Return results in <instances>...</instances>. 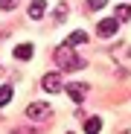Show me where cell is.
Wrapping results in <instances>:
<instances>
[{
	"instance_id": "6da1fadb",
	"label": "cell",
	"mask_w": 131,
	"mask_h": 134,
	"mask_svg": "<svg viewBox=\"0 0 131 134\" xmlns=\"http://www.w3.org/2000/svg\"><path fill=\"white\" fill-rule=\"evenodd\" d=\"M53 61L58 64V70H82V67H84V61L76 55V50L70 47L67 41L58 44V47L53 50Z\"/></svg>"
},
{
	"instance_id": "7a4b0ae2",
	"label": "cell",
	"mask_w": 131,
	"mask_h": 134,
	"mask_svg": "<svg viewBox=\"0 0 131 134\" xmlns=\"http://www.w3.org/2000/svg\"><path fill=\"white\" fill-rule=\"evenodd\" d=\"M111 58L122 67V73H131V47L128 44H114L111 47Z\"/></svg>"
},
{
	"instance_id": "3957f363",
	"label": "cell",
	"mask_w": 131,
	"mask_h": 134,
	"mask_svg": "<svg viewBox=\"0 0 131 134\" xmlns=\"http://www.w3.org/2000/svg\"><path fill=\"white\" fill-rule=\"evenodd\" d=\"M26 117L35 120V122H44L47 117H53V108H50V102H29L26 105Z\"/></svg>"
},
{
	"instance_id": "277c9868",
	"label": "cell",
	"mask_w": 131,
	"mask_h": 134,
	"mask_svg": "<svg viewBox=\"0 0 131 134\" xmlns=\"http://www.w3.org/2000/svg\"><path fill=\"white\" fill-rule=\"evenodd\" d=\"M117 29H119V20L117 18H105V20L96 24V35L99 38H111V35H117Z\"/></svg>"
},
{
	"instance_id": "5b68a950",
	"label": "cell",
	"mask_w": 131,
	"mask_h": 134,
	"mask_svg": "<svg viewBox=\"0 0 131 134\" xmlns=\"http://www.w3.org/2000/svg\"><path fill=\"white\" fill-rule=\"evenodd\" d=\"M87 91H90V87H87L84 82H73V85H67V96H70L73 102H84Z\"/></svg>"
},
{
	"instance_id": "8992f818",
	"label": "cell",
	"mask_w": 131,
	"mask_h": 134,
	"mask_svg": "<svg viewBox=\"0 0 131 134\" xmlns=\"http://www.w3.org/2000/svg\"><path fill=\"white\" fill-rule=\"evenodd\" d=\"M41 87H44L47 93H55V91H61V76H58V73H47V76L41 79Z\"/></svg>"
},
{
	"instance_id": "52a82bcc",
	"label": "cell",
	"mask_w": 131,
	"mask_h": 134,
	"mask_svg": "<svg viewBox=\"0 0 131 134\" xmlns=\"http://www.w3.org/2000/svg\"><path fill=\"white\" fill-rule=\"evenodd\" d=\"M44 12H47V0H32V3H29V18L32 20L44 18Z\"/></svg>"
},
{
	"instance_id": "ba28073f",
	"label": "cell",
	"mask_w": 131,
	"mask_h": 134,
	"mask_svg": "<svg viewBox=\"0 0 131 134\" xmlns=\"http://www.w3.org/2000/svg\"><path fill=\"white\" fill-rule=\"evenodd\" d=\"M32 44H18L15 47V58H20V61H26V58H32Z\"/></svg>"
},
{
	"instance_id": "9c48e42d",
	"label": "cell",
	"mask_w": 131,
	"mask_h": 134,
	"mask_svg": "<svg viewBox=\"0 0 131 134\" xmlns=\"http://www.w3.org/2000/svg\"><path fill=\"white\" fill-rule=\"evenodd\" d=\"M99 131H102V120L99 117H90L84 122V134H99Z\"/></svg>"
},
{
	"instance_id": "30bf717a",
	"label": "cell",
	"mask_w": 131,
	"mask_h": 134,
	"mask_svg": "<svg viewBox=\"0 0 131 134\" xmlns=\"http://www.w3.org/2000/svg\"><path fill=\"white\" fill-rule=\"evenodd\" d=\"M84 41H87V35H84L82 29H76V32L67 35V44H70V47H76V44H84Z\"/></svg>"
},
{
	"instance_id": "8fae6325",
	"label": "cell",
	"mask_w": 131,
	"mask_h": 134,
	"mask_svg": "<svg viewBox=\"0 0 131 134\" xmlns=\"http://www.w3.org/2000/svg\"><path fill=\"white\" fill-rule=\"evenodd\" d=\"M12 96H15V91H12L9 85L0 87V105H9V102H12Z\"/></svg>"
},
{
	"instance_id": "7c38bea8",
	"label": "cell",
	"mask_w": 131,
	"mask_h": 134,
	"mask_svg": "<svg viewBox=\"0 0 131 134\" xmlns=\"http://www.w3.org/2000/svg\"><path fill=\"white\" fill-rule=\"evenodd\" d=\"M64 18H67V3H58V9H55V15H53V24H61Z\"/></svg>"
},
{
	"instance_id": "4fadbf2b",
	"label": "cell",
	"mask_w": 131,
	"mask_h": 134,
	"mask_svg": "<svg viewBox=\"0 0 131 134\" xmlns=\"http://www.w3.org/2000/svg\"><path fill=\"white\" fill-rule=\"evenodd\" d=\"M128 18H131V6H122L119 3L117 6V20H128Z\"/></svg>"
},
{
	"instance_id": "5bb4252c",
	"label": "cell",
	"mask_w": 131,
	"mask_h": 134,
	"mask_svg": "<svg viewBox=\"0 0 131 134\" xmlns=\"http://www.w3.org/2000/svg\"><path fill=\"white\" fill-rule=\"evenodd\" d=\"M108 6V0H87V9H102Z\"/></svg>"
},
{
	"instance_id": "9a60e30c",
	"label": "cell",
	"mask_w": 131,
	"mask_h": 134,
	"mask_svg": "<svg viewBox=\"0 0 131 134\" xmlns=\"http://www.w3.org/2000/svg\"><path fill=\"white\" fill-rule=\"evenodd\" d=\"M15 6H18V0H0V9H3V12L15 9Z\"/></svg>"
},
{
	"instance_id": "2e32d148",
	"label": "cell",
	"mask_w": 131,
	"mask_h": 134,
	"mask_svg": "<svg viewBox=\"0 0 131 134\" xmlns=\"http://www.w3.org/2000/svg\"><path fill=\"white\" fill-rule=\"evenodd\" d=\"M122 134H131V131H122Z\"/></svg>"
}]
</instances>
